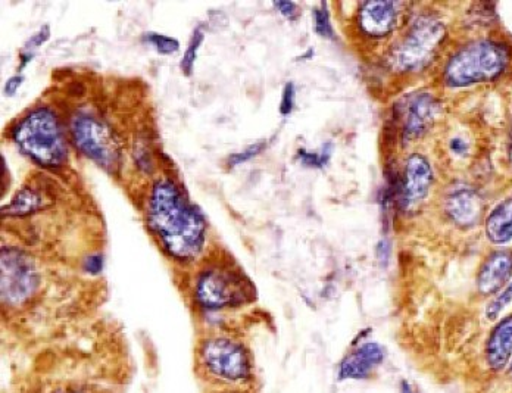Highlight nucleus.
<instances>
[{
    "mask_svg": "<svg viewBox=\"0 0 512 393\" xmlns=\"http://www.w3.org/2000/svg\"><path fill=\"white\" fill-rule=\"evenodd\" d=\"M149 221L165 249L179 260H193L205 245L206 224L196 210L170 180H159L152 190Z\"/></svg>",
    "mask_w": 512,
    "mask_h": 393,
    "instance_id": "nucleus-1",
    "label": "nucleus"
},
{
    "mask_svg": "<svg viewBox=\"0 0 512 393\" xmlns=\"http://www.w3.org/2000/svg\"><path fill=\"white\" fill-rule=\"evenodd\" d=\"M12 137L27 157L43 167H58L67 157L61 124L46 106L28 112L12 131Z\"/></svg>",
    "mask_w": 512,
    "mask_h": 393,
    "instance_id": "nucleus-2",
    "label": "nucleus"
},
{
    "mask_svg": "<svg viewBox=\"0 0 512 393\" xmlns=\"http://www.w3.org/2000/svg\"><path fill=\"white\" fill-rule=\"evenodd\" d=\"M508 51L501 43L480 40L465 46L449 59L445 83L449 87H468L495 80L508 65Z\"/></svg>",
    "mask_w": 512,
    "mask_h": 393,
    "instance_id": "nucleus-3",
    "label": "nucleus"
},
{
    "mask_svg": "<svg viewBox=\"0 0 512 393\" xmlns=\"http://www.w3.org/2000/svg\"><path fill=\"white\" fill-rule=\"evenodd\" d=\"M446 39V27L435 17H420L407 36L390 53V65L398 73H418L429 67Z\"/></svg>",
    "mask_w": 512,
    "mask_h": 393,
    "instance_id": "nucleus-4",
    "label": "nucleus"
},
{
    "mask_svg": "<svg viewBox=\"0 0 512 393\" xmlns=\"http://www.w3.org/2000/svg\"><path fill=\"white\" fill-rule=\"evenodd\" d=\"M71 136L77 148L106 171L115 173L120 168V143L112 130L98 118L87 114L76 115L71 120Z\"/></svg>",
    "mask_w": 512,
    "mask_h": 393,
    "instance_id": "nucleus-5",
    "label": "nucleus"
},
{
    "mask_svg": "<svg viewBox=\"0 0 512 393\" xmlns=\"http://www.w3.org/2000/svg\"><path fill=\"white\" fill-rule=\"evenodd\" d=\"M201 361L209 376L223 382H245L251 376V364L245 348L230 339L205 341L201 348Z\"/></svg>",
    "mask_w": 512,
    "mask_h": 393,
    "instance_id": "nucleus-6",
    "label": "nucleus"
},
{
    "mask_svg": "<svg viewBox=\"0 0 512 393\" xmlns=\"http://www.w3.org/2000/svg\"><path fill=\"white\" fill-rule=\"evenodd\" d=\"M2 301L8 305H21L39 288V273L33 260L20 249L3 246Z\"/></svg>",
    "mask_w": 512,
    "mask_h": 393,
    "instance_id": "nucleus-7",
    "label": "nucleus"
},
{
    "mask_svg": "<svg viewBox=\"0 0 512 393\" xmlns=\"http://www.w3.org/2000/svg\"><path fill=\"white\" fill-rule=\"evenodd\" d=\"M245 298L243 280L221 268L206 270L196 285V299L206 310H221L240 304Z\"/></svg>",
    "mask_w": 512,
    "mask_h": 393,
    "instance_id": "nucleus-8",
    "label": "nucleus"
},
{
    "mask_svg": "<svg viewBox=\"0 0 512 393\" xmlns=\"http://www.w3.org/2000/svg\"><path fill=\"white\" fill-rule=\"evenodd\" d=\"M440 105L432 93H414L402 99L399 117L402 120V140L405 145L423 137L435 124Z\"/></svg>",
    "mask_w": 512,
    "mask_h": 393,
    "instance_id": "nucleus-9",
    "label": "nucleus"
},
{
    "mask_svg": "<svg viewBox=\"0 0 512 393\" xmlns=\"http://www.w3.org/2000/svg\"><path fill=\"white\" fill-rule=\"evenodd\" d=\"M432 184L433 173L429 161L423 155H411L405 165L404 180H402V208L407 211L417 208L429 195Z\"/></svg>",
    "mask_w": 512,
    "mask_h": 393,
    "instance_id": "nucleus-10",
    "label": "nucleus"
},
{
    "mask_svg": "<svg viewBox=\"0 0 512 393\" xmlns=\"http://www.w3.org/2000/svg\"><path fill=\"white\" fill-rule=\"evenodd\" d=\"M401 8L398 2L364 3L359 11V27L370 37L389 36L398 24Z\"/></svg>",
    "mask_w": 512,
    "mask_h": 393,
    "instance_id": "nucleus-11",
    "label": "nucleus"
},
{
    "mask_svg": "<svg viewBox=\"0 0 512 393\" xmlns=\"http://www.w3.org/2000/svg\"><path fill=\"white\" fill-rule=\"evenodd\" d=\"M384 358L386 351L380 343H362L340 363L339 380L367 379L383 363Z\"/></svg>",
    "mask_w": 512,
    "mask_h": 393,
    "instance_id": "nucleus-12",
    "label": "nucleus"
},
{
    "mask_svg": "<svg viewBox=\"0 0 512 393\" xmlns=\"http://www.w3.org/2000/svg\"><path fill=\"white\" fill-rule=\"evenodd\" d=\"M445 211L458 226H476L482 217V198L476 190L470 189V187H455L446 196Z\"/></svg>",
    "mask_w": 512,
    "mask_h": 393,
    "instance_id": "nucleus-13",
    "label": "nucleus"
},
{
    "mask_svg": "<svg viewBox=\"0 0 512 393\" xmlns=\"http://www.w3.org/2000/svg\"><path fill=\"white\" fill-rule=\"evenodd\" d=\"M486 366L493 373L507 370L512 361V314L499 320L485 345Z\"/></svg>",
    "mask_w": 512,
    "mask_h": 393,
    "instance_id": "nucleus-14",
    "label": "nucleus"
},
{
    "mask_svg": "<svg viewBox=\"0 0 512 393\" xmlns=\"http://www.w3.org/2000/svg\"><path fill=\"white\" fill-rule=\"evenodd\" d=\"M512 277V252L496 251L487 258L477 276L480 295H498L507 288Z\"/></svg>",
    "mask_w": 512,
    "mask_h": 393,
    "instance_id": "nucleus-15",
    "label": "nucleus"
},
{
    "mask_svg": "<svg viewBox=\"0 0 512 393\" xmlns=\"http://www.w3.org/2000/svg\"><path fill=\"white\" fill-rule=\"evenodd\" d=\"M486 235L495 245H505L512 240V199L501 202L486 220Z\"/></svg>",
    "mask_w": 512,
    "mask_h": 393,
    "instance_id": "nucleus-16",
    "label": "nucleus"
},
{
    "mask_svg": "<svg viewBox=\"0 0 512 393\" xmlns=\"http://www.w3.org/2000/svg\"><path fill=\"white\" fill-rule=\"evenodd\" d=\"M43 198L34 189H23L12 198L11 204L3 207V214L14 215V217H26L33 212L42 210Z\"/></svg>",
    "mask_w": 512,
    "mask_h": 393,
    "instance_id": "nucleus-17",
    "label": "nucleus"
},
{
    "mask_svg": "<svg viewBox=\"0 0 512 393\" xmlns=\"http://www.w3.org/2000/svg\"><path fill=\"white\" fill-rule=\"evenodd\" d=\"M205 34L202 27H198L193 33L192 39L189 42V48L184 53L183 59H181L180 67L186 76H190L195 67L196 58H198L199 48H201L202 42H204Z\"/></svg>",
    "mask_w": 512,
    "mask_h": 393,
    "instance_id": "nucleus-18",
    "label": "nucleus"
},
{
    "mask_svg": "<svg viewBox=\"0 0 512 393\" xmlns=\"http://www.w3.org/2000/svg\"><path fill=\"white\" fill-rule=\"evenodd\" d=\"M143 39L162 55H171V53L179 52L180 49L179 40L167 36V34L152 33L151 31V33H146Z\"/></svg>",
    "mask_w": 512,
    "mask_h": 393,
    "instance_id": "nucleus-19",
    "label": "nucleus"
},
{
    "mask_svg": "<svg viewBox=\"0 0 512 393\" xmlns=\"http://www.w3.org/2000/svg\"><path fill=\"white\" fill-rule=\"evenodd\" d=\"M332 157V145L323 146L320 152H309L301 149L298 152V159L302 165L309 168H323Z\"/></svg>",
    "mask_w": 512,
    "mask_h": 393,
    "instance_id": "nucleus-20",
    "label": "nucleus"
},
{
    "mask_svg": "<svg viewBox=\"0 0 512 393\" xmlns=\"http://www.w3.org/2000/svg\"><path fill=\"white\" fill-rule=\"evenodd\" d=\"M314 17V30L318 36L324 37V39H334V30L332 26V20H330L329 11H327L326 5H321L320 8H315L312 12Z\"/></svg>",
    "mask_w": 512,
    "mask_h": 393,
    "instance_id": "nucleus-21",
    "label": "nucleus"
},
{
    "mask_svg": "<svg viewBox=\"0 0 512 393\" xmlns=\"http://www.w3.org/2000/svg\"><path fill=\"white\" fill-rule=\"evenodd\" d=\"M512 302V282L507 286L501 293L495 296V298L490 301V304L487 305L486 308V318L490 321H495L499 315L502 314V311L508 307Z\"/></svg>",
    "mask_w": 512,
    "mask_h": 393,
    "instance_id": "nucleus-22",
    "label": "nucleus"
},
{
    "mask_svg": "<svg viewBox=\"0 0 512 393\" xmlns=\"http://www.w3.org/2000/svg\"><path fill=\"white\" fill-rule=\"evenodd\" d=\"M265 148H267V142H258L246 148L245 151L239 152V154L231 155L229 158L230 167H237V165L251 161L252 158L258 157Z\"/></svg>",
    "mask_w": 512,
    "mask_h": 393,
    "instance_id": "nucleus-23",
    "label": "nucleus"
},
{
    "mask_svg": "<svg viewBox=\"0 0 512 393\" xmlns=\"http://www.w3.org/2000/svg\"><path fill=\"white\" fill-rule=\"evenodd\" d=\"M296 90L293 83H287L283 89L282 102H280V112L283 115H289L295 108Z\"/></svg>",
    "mask_w": 512,
    "mask_h": 393,
    "instance_id": "nucleus-24",
    "label": "nucleus"
},
{
    "mask_svg": "<svg viewBox=\"0 0 512 393\" xmlns=\"http://www.w3.org/2000/svg\"><path fill=\"white\" fill-rule=\"evenodd\" d=\"M49 37H51V28H49V26L40 28V30L37 31L36 34H33V36H31L30 39L27 40V51H30V49L39 48V46H42L43 43L48 42Z\"/></svg>",
    "mask_w": 512,
    "mask_h": 393,
    "instance_id": "nucleus-25",
    "label": "nucleus"
},
{
    "mask_svg": "<svg viewBox=\"0 0 512 393\" xmlns=\"http://www.w3.org/2000/svg\"><path fill=\"white\" fill-rule=\"evenodd\" d=\"M277 9H279L280 14L284 15V17L289 18V20H296L298 17V5L293 2H276L274 3Z\"/></svg>",
    "mask_w": 512,
    "mask_h": 393,
    "instance_id": "nucleus-26",
    "label": "nucleus"
},
{
    "mask_svg": "<svg viewBox=\"0 0 512 393\" xmlns=\"http://www.w3.org/2000/svg\"><path fill=\"white\" fill-rule=\"evenodd\" d=\"M84 268H86L87 273L90 274L101 273L103 268V258L101 255H92V257L87 258Z\"/></svg>",
    "mask_w": 512,
    "mask_h": 393,
    "instance_id": "nucleus-27",
    "label": "nucleus"
},
{
    "mask_svg": "<svg viewBox=\"0 0 512 393\" xmlns=\"http://www.w3.org/2000/svg\"><path fill=\"white\" fill-rule=\"evenodd\" d=\"M23 76H14L11 77L5 83V95L6 96H14L17 93V90L20 89L21 84H23Z\"/></svg>",
    "mask_w": 512,
    "mask_h": 393,
    "instance_id": "nucleus-28",
    "label": "nucleus"
},
{
    "mask_svg": "<svg viewBox=\"0 0 512 393\" xmlns=\"http://www.w3.org/2000/svg\"><path fill=\"white\" fill-rule=\"evenodd\" d=\"M377 258H379V262H382V264H386L387 261H389L390 257V249H389V243H387V240H382V242L377 245Z\"/></svg>",
    "mask_w": 512,
    "mask_h": 393,
    "instance_id": "nucleus-29",
    "label": "nucleus"
},
{
    "mask_svg": "<svg viewBox=\"0 0 512 393\" xmlns=\"http://www.w3.org/2000/svg\"><path fill=\"white\" fill-rule=\"evenodd\" d=\"M451 149L454 154L464 155L467 152L468 145L461 139H454L451 142Z\"/></svg>",
    "mask_w": 512,
    "mask_h": 393,
    "instance_id": "nucleus-30",
    "label": "nucleus"
},
{
    "mask_svg": "<svg viewBox=\"0 0 512 393\" xmlns=\"http://www.w3.org/2000/svg\"><path fill=\"white\" fill-rule=\"evenodd\" d=\"M53 393H89L86 391V389L83 388V386H76V385H68L64 386V388L56 389Z\"/></svg>",
    "mask_w": 512,
    "mask_h": 393,
    "instance_id": "nucleus-31",
    "label": "nucleus"
},
{
    "mask_svg": "<svg viewBox=\"0 0 512 393\" xmlns=\"http://www.w3.org/2000/svg\"><path fill=\"white\" fill-rule=\"evenodd\" d=\"M507 374H508V376H510V377H511V379H512V361H511V363H510V366H508V368H507Z\"/></svg>",
    "mask_w": 512,
    "mask_h": 393,
    "instance_id": "nucleus-32",
    "label": "nucleus"
}]
</instances>
